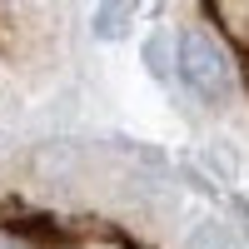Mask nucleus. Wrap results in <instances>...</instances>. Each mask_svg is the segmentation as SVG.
Here are the masks:
<instances>
[{
  "mask_svg": "<svg viewBox=\"0 0 249 249\" xmlns=\"http://www.w3.org/2000/svg\"><path fill=\"white\" fill-rule=\"evenodd\" d=\"M179 75L199 100H224L234 90V65L210 30H184L179 35Z\"/></svg>",
  "mask_w": 249,
  "mask_h": 249,
  "instance_id": "1",
  "label": "nucleus"
},
{
  "mask_svg": "<svg viewBox=\"0 0 249 249\" xmlns=\"http://www.w3.org/2000/svg\"><path fill=\"white\" fill-rule=\"evenodd\" d=\"M135 5L140 0H95V35L100 40H120L124 30H130V20H135Z\"/></svg>",
  "mask_w": 249,
  "mask_h": 249,
  "instance_id": "2",
  "label": "nucleus"
},
{
  "mask_svg": "<svg viewBox=\"0 0 249 249\" xmlns=\"http://www.w3.org/2000/svg\"><path fill=\"white\" fill-rule=\"evenodd\" d=\"M190 249H239V244L230 239V230H219V224H204V230L190 239Z\"/></svg>",
  "mask_w": 249,
  "mask_h": 249,
  "instance_id": "3",
  "label": "nucleus"
}]
</instances>
